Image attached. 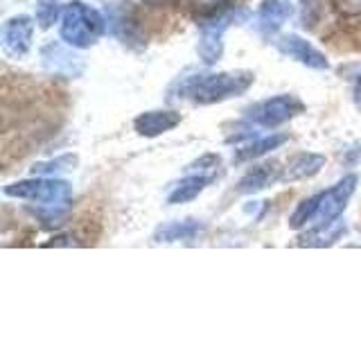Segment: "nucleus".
Listing matches in <instances>:
<instances>
[{"instance_id": "nucleus-16", "label": "nucleus", "mask_w": 361, "mask_h": 339, "mask_svg": "<svg viewBox=\"0 0 361 339\" xmlns=\"http://www.w3.org/2000/svg\"><path fill=\"white\" fill-rule=\"evenodd\" d=\"M214 181L210 174H201V172H188L180 181L172 184L167 192V203L169 206H178V203H188L192 199H197L203 190H206Z\"/></svg>"}, {"instance_id": "nucleus-4", "label": "nucleus", "mask_w": 361, "mask_h": 339, "mask_svg": "<svg viewBox=\"0 0 361 339\" xmlns=\"http://www.w3.org/2000/svg\"><path fill=\"white\" fill-rule=\"evenodd\" d=\"M5 197L34 201L39 206H68V201L73 199V186L63 179L56 177H39L34 174L32 179H20L3 188Z\"/></svg>"}, {"instance_id": "nucleus-17", "label": "nucleus", "mask_w": 361, "mask_h": 339, "mask_svg": "<svg viewBox=\"0 0 361 339\" xmlns=\"http://www.w3.org/2000/svg\"><path fill=\"white\" fill-rule=\"evenodd\" d=\"M325 167V156L319 152H300L289 158V163L282 172V181H305L312 179Z\"/></svg>"}, {"instance_id": "nucleus-26", "label": "nucleus", "mask_w": 361, "mask_h": 339, "mask_svg": "<svg viewBox=\"0 0 361 339\" xmlns=\"http://www.w3.org/2000/svg\"><path fill=\"white\" fill-rule=\"evenodd\" d=\"M199 5H206V7H214V5H221V0H195Z\"/></svg>"}, {"instance_id": "nucleus-15", "label": "nucleus", "mask_w": 361, "mask_h": 339, "mask_svg": "<svg viewBox=\"0 0 361 339\" xmlns=\"http://www.w3.org/2000/svg\"><path fill=\"white\" fill-rule=\"evenodd\" d=\"M289 141V133L285 131H271L269 136H262V138H253L251 143L242 145L240 150L235 152L233 161L235 163H251V161H257V158H262L271 152L280 150L282 145Z\"/></svg>"}, {"instance_id": "nucleus-8", "label": "nucleus", "mask_w": 361, "mask_h": 339, "mask_svg": "<svg viewBox=\"0 0 361 339\" xmlns=\"http://www.w3.org/2000/svg\"><path fill=\"white\" fill-rule=\"evenodd\" d=\"M34 20L27 14L11 16L3 23V32H0V45L9 59H23L32 50L34 39Z\"/></svg>"}, {"instance_id": "nucleus-22", "label": "nucleus", "mask_w": 361, "mask_h": 339, "mask_svg": "<svg viewBox=\"0 0 361 339\" xmlns=\"http://www.w3.org/2000/svg\"><path fill=\"white\" fill-rule=\"evenodd\" d=\"M185 172H201V174H210V177L217 179L219 172H221V156L219 154H212V152L203 154V156L197 158V161H192L185 167Z\"/></svg>"}, {"instance_id": "nucleus-6", "label": "nucleus", "mask_w": 361, "mask_h": 339, "mask_svg": "<svg viewBox=\"0 0 361 339\" xmlns=\"http://www.w3.org/2000/svg\"><path fill=\"white\" fill-rule=\"evenodd\" d=\"M106 16V32L113 39L120 41L129 50H142L145 48V34L140 28L138 9L129 0H113L104 7Z\"/></svg>"}, {"instance_id": "nucleus-9", "label": "nucleus", "mask_w": 361, "mask_h": 339, "mask_svg": "<svg viewBox=\"0 0 361 339\" xmlns=\"http://www.w3.org/2000/svg\"><path fill=\"white\" fill-rule=\"evenodd\" d=\"M280 54L289 56V59L302 64L312 71H330V59L323 50H319L312 41L302 39L300 34H280L274 41Z\"/></svg>"}, {"instance_id": "nucleus-23", "label": "nucleus", "mask_w": 361, "mask_h": 339, "mask_svg": "<svg viewBox=\"0 0 361 339\" xmlns=\"http://www.w3.org/2000/svg\"><path fill=\"white\" fill-rule=\"evenodd\" d=\"M332 5L341 16H361V0H332Z\"/></svg>"}, {"instance_id": "nucleus-11", "label": "nucleus", "mask_w": 361, "mask_h": 339, "mask_svg": "<svg viewBox=\"0 0 361 339\" xmlns=\"http://www.w3.org/2000/svg\"><path fill=\"white\" fill-rule=\"evenodd\" d=\"M293 11H296V7H293L291 0H262L255 11V30L262 37L271 39L293 16Z\"/></svg>"}, {"instance_id": "nucleus-20", "label": "nucleus", "mask_w": 361, "mask_h": 339, "mask_svg": "<svg viewBox=\"0 0 361 339\" xmlns=\"http://www.w3.org/2000/svg\"><path fill=\"white\" fill-rule=\"evenodd\" d=\"M79 163L77 154H61L56 158H50V161H39L32 165V174H39V177H56L61 172H71L75 170Z\"/></svg>"}, {"instance_id": "nucleus-3", "label": "nucleus", "mask_w": 361, "mask_h": 339, "mask_svg": "<svg viewBox=\"0 0 361 339\" xmlns=\"http://www.w3.org/2000/svg\"><path fill=\"white\" fill-rule=\"evenodd\" d=\"M244 18V9L233 5H214L206 16L199 18V43L197 52L199 59L206 66H214L224 56V34L233 23Z\"/></svg>"}, {"instance_id": "nucleus-13", "label": "nucleus", "mask_w": 361, "mask_h": 339, "mask_svg": "<svg viewBox=\"0 0 361 339\" xmlns=\"http://www.w3.org/2000/svg\"><path fill=\"white\" fill-rule=\"evenodd\" d=\"M282 172H285V167H280L278 161L253 165L240 181H237L235 192L237 195H255V192H262L264 188L282 181Z\"/></svg>"}, {"instance_id": "nucleus-12", "label": "nucleus", "mask_w": 361, "mask_h": 339, "mask_svg": "<svg viewBox=\"0 0 361 339\" xmlns=\"http://www.w3.org/2000/svg\"><path fill=\"white\" fill-rule=\"evenodd\" d=\"M180 124V113L172 109H152L142 111L133 118V129L142 138H158Z\"/></svg>"}, {"instance_id": "nucleus-14", "label": "nucleus", "mask_w": 361, "mask_h": 339, "mask_svg": "<svg viewBox=\"0 0 361 339\" xmlns=\"http://www.w3.org/2000/svg\"><path fill=\"white\" fill-rule=\"evenodd\" d=\"M206 231V224L201 220H174V222H165L154 231L152 240L158 244H176V242H192Z\"/></svg>"}, {"instance_id": "nucleus-5", "label": "nucleus", "mask_w": 361, "mask_h": 339, "mask_svg": "<svg viewBox=\"0 0 361 339\" xmlns=\"http://www.w3.org/2000/svg\"><path fill=\"white\" fill-rule=\"evenodd\" d=\"M305 113V102L293 93H280L274 97L259 100L244 109V120L253 127L278 129Z\"/></svg>"}, {"instance_id": "nucleus-1", "label": "nucleus", "mask_w": 361, "mask_h": 339, "mask_svg": "<svg viewBox=\"0 0 361 339\" xmlns=\"http://www.w3.org/2000/svg\"><path fill=\"white\" fill-rule=\"evenodd\" d=\"M255 75L251 71H221V73H199L180 79L176 86V97L190 100L192 105L210 107L219 102L244 95L253 86Z\"/></svg>"}, {"instance_id": "nucleus-19", "label": "nucleus", "mask_w": 361, "mask_h": 339, "mask_svg": "<svg viewBox=\"0 0 361 339\" xmlns=\"http://www.w3.org/2000/svg\"><path fill=\"white\" fill-rule=\"evenodd\" d=\"M321 197H323V190L316 192L312 197H305L296 203V208L291 210L289 215V229L293 231H302V229H310L316 220V213H319L321 206Z\"/></svg>"}, {"instance_id": "nucleus-25", "label": "nucleus", "mask_w": 361, "mask_h": 339, "mask_svg": "<svg viewBox=\"0 0 361 339\" xmlns=\"http://www.w3.org/2000/svg\"><path fill=\"white\" fill-rule=\"evenodd\" d=\"M355 102H357V107L361 109V82H357V86H355Z\"/></svg>"}, {"instance_id": "nucleus-10", "label": "nucleus", "mask_w": 361, "mask_h": 339, "mask_svg": "<svg viewBox=\"0 0 361 339\" xmlns=\"http://www.w3.org/2000/svg\"><path fill=\"white\" fill-rule=\"evenodd\" d=\"M63 41H48L41 48V61L48 68L52 75H61V77H79L84 71V61L73 52Z\"/></svg>"}, {"instance_id": "nucleus-2", "label": "nucleus", "mask_w": 361, "mask_h": 339, "mask_svg": "<svg viewBox=\"0 0 361 339\" xmlns=\"http://www.w3.org/2000/svg\"><path fill=\"white\" fill-rule=\"evenodd\" d=\"M106 34L104 11L86 5L84 0H71L63 5L59 20V37L75 50H88Z\"/></svg>"}, {"instance_id": "nucleus-7", "label": "nucleus", "mask_w": 361, "mask_h": 339, "mask_svg": "<svg viewBox=\"0 0 361 339\" xmlns=\"http://www.w3.org/2000/svg\"><path fill=\"white\" fill-rule=\"evenodd\" d=\"M357 184H359L357 174H345L343 179H338L334 186L323 190L321 206H319V213H316V220L312 226H327V224H334L336 220H341L343 210L348 208L350 199L355 195Z\"/></svg>"}, {"instance_id": "nucleus-24", "label": "nucleus", "mask_w": 361, "mask_h": 339, "mask_svg": "<svg viewBox=\"0 0 361 339\" xmlns=\"http://www.w3.org/2000/svg\"><path fill=\"white\" fill-rule=\"evenodd\" d=\"M79 244H82V242H79L75 235L61 233V235H54L50 242H43L41 246H79Z\"/></svg>"}, {"instance_id": "nucleus-21", "label": "nucleus", "mask_w": 361, "mask_h": 339, "mask_svg": "<svg viewBox=\"0 0 361 339\" xmlns=\"http://www.w3.org/2000/svg\"><path fill=\"white\" fill-rule=\"evenodd\" d=\"M63 5L59 0H37V23L39 28L48 30L56 20H61Z\"/></svg>"}, {"instance_id": "nucleus-18", "label": "nucleus", "mask_w": 361, "mask_h": 339, "mask_svg": "<svg viewBox=\"0 0 361 339\" xmlns=\"http://www.w3.org/2000/svg\"><path fill=\"white\" fill-rule=\"evenodd\" d=\"M345 235V224L341 220H336L334 224L327 226H312V229L300 235V246H332Z\"/></svg>"}]
</instances>
